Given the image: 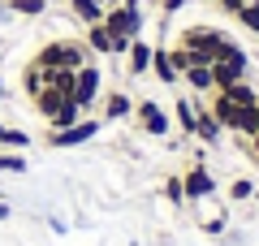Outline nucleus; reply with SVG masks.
Masks as SVG:
<instances>
[{"instance_id":"ddd939ff","label":"nucleus","mask_w":259,"mask_h":246,"mask_svg":"<svg viewBox=\"0 0 259 246\" xmlns=\"http://www.w3.org/2000/svg\"><path fill=\"white\" fill-rule=\"evenodd\" d=\"M125 56H130V73H151V44L147 39H130Z\"/></svg>"},{"instance_id":"4468645a","label":"nucleus","mask_w":259,"mask_h":246,"mask_svg":"<svg viewBox=\"0 0 259 246\" xmlns=\"http://www.w3.org/2000/svg\"><path fill=\"white\" fill-rule=\"evenodd\" d=\"M151 78H160L164 87H173V82H177V69H173L168 48H151Z\"/></svg>"},{"instance_id":"c756f323","label":"nucleus","mask_w":259,"mask_h":246,"mask_svg":"<svg viewBox=\"0 0 259 246\" xmlns=\"http://www.w3.org/2000/svg\"><path fill=\"white\" fill-rule=\"evenodd\" d=\"M160 9H164V13H177V9H186V0H164Z\"/></svg>"},{"instance_id":"7ed1b4c3","label":"nucleus","mask_w":259,"mask_h":246,"mask_svg":"<svg viewBox=\"0 0 259 246\" xmlns=\"http://www.w3.org/2000/svg\"><path fill=\"white\" fill-rule=\"evenodd\" d=\"M250 73V61H246V52H242L233 39H225L221 44V56L212 61V87L216 91H225V87H233V82H242Z\"/></svg>"},{"instance_id":"72a5a7b5","label":"nucleus","mask_w":259,"mask_h":246,"mask_svg":"<svg viewBox=\"0 0 259 246\" xmlns=\"http://www.w3.org/2000/svg\"><path fill=\"white\" fill-rule=\"evenodd\" d=\"M255 112H259V100H255Z\"/></svg>"},{"instance_id":"20e7f679","label":"nucleus","mask_w":259,"mask_h":246,"mask_svg":"<svg viewBox=\"0 0 259 246\" xmlns=\"http://www.w3.org/2000/svg\"><path fill=\"white\" fill-rule=\"evenodd\" d=\"M104 95V73L95 69V61H87L82 69H74V104L78 108H95Z\"/></svg>"},{"instance_id":"2eb2a0df","label":"nucleus","mask_w":259,"mask_h":246,"mask_svg":"<svg viewBox=\"0 0 259 246\" xmlns=\"http://www.w3.org/2000/svg\"><path fill=\"white\" fill-rule=\"evenodd\" d=\"M182 78L190 82V91H194V95H212V91H216V87H212V65H190Z\"/></svg>"},{"instance_id":"9b49d317","label":"nucleus","mask_w":259,"mask_h":246,"mask_svg":"<svg viewBox=\"0 0 259 246\" xmlns=\"http://www.w3.org/2000/svg\"><path fill=\"white\" fill-rule=\"evenodd\" d=\"M130 112H134V100H130L125 91H108L104 95V121H125Z\"/></svg>"},{"instance_id":"9d476101","label":"nucleus","mask_w":259,"mask_h":246,"mask_svg":"<svg viewBox=\"0 0 259 246\" xmlns=\"http://www.w3.org/2000/svg\"><path fill=\"white\" fill-rule=\"evenodd\" d=\"M82 44L91 48V56H112V35H108V26H104V22H91V26H87Z\"/></svg>"},{"instance_id":"412c9836","label":"nucleus","mask_w":259,"mask_h":246,"mask_svg":"<svg viewBox=\"0 0 259 246\" xmlns=\"http://www.w3.org/2000/svg\"><path fill=\"white\" fill-rule=\"evenodd\" d=\"M9 5V13H18V18H44L48 13V0H5Z\"/></svg>"},{"instance_id":"c85d7f7f","label":"nucleus","mask_w":259,"mask_h":246,"mask_svg":"<svg viewBox=\"0 0 259 246\" xmlns=\"http://www.w3.org/2000/svg\"><path fill=\"white\" fill-rule=\"evenodd\" d=\"M242 143H246V151H250V155H255V160H259V134H250V138H242Z\"/></svg>"},{"instance_id":"bb28decb","label":"nucleus","mask_w":259,"mask_h":246,"mask_svg":"<svg viewBox=\"0 0 259 246\" xmlns=\"http://www.w3.org/2000/svg\"><path fill=\"white\" fill-rule=\"evenodd\" d=\"M26 143H30L26 130H5V147H26Z\"/></svg>"},{"instance_id":"423d86ee","label":"nucleus","mask_w":259,"mask_h":246,"mask_svg":"<svg viewBox=\"0 0 259 246\" xmlns=\"http://www.w3.org/2000/svg\"><path fill=\"white\" fill-rule=\"evenodd\" d=\"M100 134V121H74V126H65V130H48V147H78V143H91V138Z\"/></svg>"},{"instance_id":"f257e3e1","label":"nucleus","mask_w":259,"mask_h":246,"mask_svg":"<svg viewBox=\"0 0 259 246\" xmlns=\"http://www.w3.org/2000/svg\"><path fill=\"white\" fill-rule=\"evenodd\" d=\"M225 30H216V26H182V35H177V48H186L190 52V65H212L216 56H221V44H225Z\"/></svg>"},{"instance_id":"5701e85b","label":"nucleus","mask_w":259,"mask_h":246,"mask_svg":"<svg viewBox=\"0 0 259 246\" xmlns=\"http://www.w3.org/2000/svg\"><path fill=\"white\" fill-rule=\"evenodd\" d=\"M225 95H229V100H238V104H255V100H259V91L250 87L246 78H242V82H233V87H225Z\"/></svg>"},{"instance_id":"f3484780","label":"nucleus","mask_w":259,"mask_h":246,"mask_svg":"<svg viewBox=\"0 0 259 246\" xmlns=\"http://www.w3.org/2000/svg\"><path fill=\"white\" fill-rule=\"evenodd\" d=\"M44 78H48L52 91H61L65 100H74V69H44Z\"/></svg>"},{"instance_id":"2f4dec72","label":"nucleus","mask_w":259,"mask_h":246,"mask_svg":"<svg viewBox=\"0 0 259 246\" xmlns=\"http://www.w3.org/2000/svg\"><path fill=\"white\" fill-rule=\"evenodd\" d=\"M5 95H9V87H5V78H0V100H5Z\"/></svg>"},{"instance_id":"473e14b6","label":"nucleus","mask_w":259,"mask_h":246,"mask_svg":"<svg viewBox=\"0 0 259 246\" xmlns=\"http://www.w3.org/2000/svg\"><path fill=\"white\" fill-rule=\"evenodd\" d=\"M5 130H9V126H5V121H0V147H5Z\"/></svg>"},{"instance_id":"393cba45","label":"nucleus","mask_w":259,"mask_h":246,"mask_svg":"<svg viewBox=\"0 0 259 246\" xmlns=\"http://www.w3.org/2000/svg\"><path fill=\"white\" fill-rule=\"evenodd\" d=\"M0 173H26V155H18V151H0Z\"/></svg>"},{"instance_id":"6e6552de","label":"nucleus","mask_w":259,"mask_h":246,"mask_svg":"<svg viewBox=\"0 0 259 246\" xmlns=\"http://www.w3.org/2000/svg\"><path fill=\"white\" fill-rule=\"evenodd\" d=\"M134 117H139V130H143V134H151V138H164V134H168V112L160 108L156 100L134 104Z\"/></svg>"},{"instance_id":"4be33fe9","label":"nucleus","mask_w":259,"mask_h":246,"mask_svg":"<svg viewBox=\"0 0 259 246\" xmlns=\"http://www.w3.org/2000/svg\"><path fill=\"white\" fill-rule=\"evenodd\" d=\"M233 18H238V26H242V30H250V35H259V0H250V5H242V9L233 13Z\"/></svg>"},{"instance_id":"a211bd4d","label":"nucleus","mask_w":259,"mask_h":246,"mask_svg":"<svg viewBox=\"0 0 259 246\" xmlns=\"http://www.w3.org/2000/svg\"><path fill=\"white\" fill-rule=\"evenodd\" d=\"M194 108H199V100H177L173 104V117H177V126H182L186 138H194Z\"/></svg>"},{"instance_id":"7c9ffc66","label":"nucleus","mask_w":259,"mask_h":246,"mask_svg":"<svg viewBox=\"0 0 259 246\" xmlns=\"http://www.w3.org/2000/svg\"><path fill=\"white\" fill-rule=\"evenodd\" d=\"M0 220H9V203L5 199H0Z\"/></svg>"},{"instance_id":"aec40b11","label":"nucleus","mask_w":259,"mask_h":246,"mask_svg":"<svg viewBox=\"0 0 259 246\" xmlns=\"http://www.w3.org/2000/svg\"><path fill=\"white\" fill-rule=\"evenodd\" d=\"M44 87H48V78H44V65H35V61H30L26 69H22V91H26V95H39Z\"/></svg>"},{"instance_id":"6ab92c4d","label":"nucleus","mask_w":259,"mask_h":246,"mask_svg":"<svg viewBox=\"0 0 259 246\" xmlns=\"http://www.w3.org/2000/svg\"><path fill=\"white\" fill-rule=\"evenodd\" d=\"M74 121H82V108H78L74 100H65L61 108L52 112V121H48V130H65V126H74Z\"/></svg>"},{"instance_id":"39448f33","label":"nucleus","mask_w":259,"mask_h":246,"mask_svg":"<svg viewBox=\"0 0 259 246\" xmlns=\"http://www.w3.org/2000/svg\"><path fill=\"white\" fill-rule=\"evenodd\" d=\"M182 190H186V203H199V199H207V194H216V177L203 169V160H194L182 173Z\"/></svg>"},{"instance_id":"f03ea898","label":"nucleus","mask_w":259,"mask_h":246,"mask_svg":"<svg viewBox=\"0 0 259 246\" xmlns=\"http://www.w3.org/2000/svg\"><path fill=\"white\" fill-rule=\"evenodd\" d=\"M87 61H91V48L82 39H48L35 52V65L44 69H82Z\"/></svg>"},{"instance_id":"cd10ccee","label":"nucleus","mask_w":259,"mask_h":246,"mask_svg":"<svg viewBox=\"0 0 259 246\" xmlns=\"http://www.w3.org/2000/svg\"><path fill=\"white\" fill-rule=\"evenodd\" d=\"M242 5H250V0H216V9H225V13H229V18H233V13L242 9Z\"/></svg>"},{"instance_id":"0eeeda50","label":"nucleus","mask_w":259,"mask_h":246,"mask_svg":"<svg viewBox=\"0 0 259 246\" xmlns=\"http://www.w3.org/2000/svg\"><path fill=\"white\" fill-rule=\"evenodd\" d=\"M207 108H212V117L221 121V130H225V134H238V126H242V108H246V104L229 100L225 91H212V100H207Z\"/></svg>"},{"instance_id":"1a4fd4ad","label":"nucleus","mask_w":259,"mask_h":246,"mask_svg":"<svg viewBox=\"0 0 259 246\" xmlns=\"http://www.w3.org/2000/svg\"><path fill=\"white\" fill-rule=\"evenodd\" d=\"M221 121L212 117V108H207V104H199V108H194V138H199V143H221Z\"/></svg>"},{"instance_id":"f8f14e48","label":"nucleus","mask_w":259,"mask_h":246,"mask_svg":"<svg viewBox=\"0 0 259 246\" xmlns=\"http://www.w3.org/2000/svg\"><path fill=\"white\" fill-rule=\"evenodd\" d=\"M69 13H74L82 26H91V22H104L108 5H104V0H69Z\"/></svg>"},{"instance_id":"dca6fc26","label":"nucleus","mask_w":259,"mask_h":246,"mask_svg":"<svg viewBox=\"0 0 259 246\" xmlns=\"http://www.w3.org/2000/svg\"><path fill=\"white\" fill-rule=\"evenodd\" d=\"M30 104H35V112H39L44 121H52V112L65 104V95H61V91H52V87H44L39 95H30Z\"/></svg>"},{"instance_id":"b1692460","label":"nucleus","mask_w":259,"mask_h":246,"mask_svg":"<svg viewBox=\"0 0 259 246\" xmlns=\"http://www.w3.org/2000/svg\"><path fill=\"white\" fill-rule=\"evenodd\" d=\"M164 199L173 203V208H182V203H186V190H182V173H168V177H164Z\"/></svg>"},{"instance_id":"a878e982","label":"nucleus","mask_w":259,"mask_h":246,"mask_svg":"<svg viewBox=\"0 0 259 246\" xmlns=\"http://www.w3.org/2000/svg\"><path fill=\"white\" fill-rule=\"evenodd\" d=\"M250 194H255V186H250L246 177H238V182L229 186V199H233V203H242V199H250Z\"/></svg>"}]
</instances>
